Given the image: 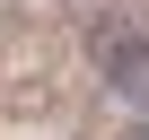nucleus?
<instances>
[{
	"label": "nucleus",
	"mask_w": 149,
	"mask_h": 140,
	"mask_svg": "<svg viewBox=\"0 0 149 140\" xmlns=\"http://www.w3.org/2000/svg\"><path fill=\"white\" fill-rule=\"evenodd\" d=\"M105 70H114V88H123V96H149V44L105 35Z\"/></svg>",
	"instance_id": "obj_1"
}]
</instances>
